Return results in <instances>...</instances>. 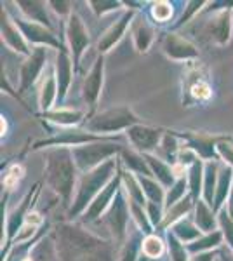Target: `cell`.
I'll use <instances>...</instances> for the list:
<instances>
[{"label": "cell", "mask_w": 233, "mask_h": 261, "mask_svg": "<svg viewBox=\"0 0 233 261\" xmlns=\"http://www.w3.org/2000/svg\"><path fill=\"white\" fill-rule=\"evenodd\" d=\"M162 207H164V205L153 204V202H148V204H146V214H148V218H150V221H151V225H153V226L162 225L164 216H165V214L162 213Z\"/></svg>", "instance_id": "cell-42"}, {"label": "cell", "mask_w": 233, "mask_h": 261, "mask_svg": "<svg viewBox=\"0 0 233 261\" xmlns=\"http://www.w3.org/2000/svg\"><path fill=\"white\" fill-rule=\"evenodd\" d=\"M167 247H169V256H171L172 261H190L186 246L172 231H167Z\"/></svg>", "instance_id": "cell-37"}, {"label": "cell", "mask_w": 233, "mask_h": 261, "mask_svg": "<svg viewBox=\"0 0 233 261\" xmlns=\"http://www.w3.org/2000/svg\"><path fill=\"white\" fill-rule=\"evenodd\" d=\"M23 261H32V258H24Z\"/></svg>", "instance_id": "cell-53"}, {"label": "cell", "mask_w": 233, "mask_h": 261, "mask_svg": "<svg viewBox=\"0 0 233 261\" xmlns=\"http://www.w3.org/2000/svg\"><path fill=\"white\" fill-rule=\"evenodd\" d=\"M91 6H94L92 9H94L97 14H103V12L117 9L120 4H118V2H91Z\"/></svg>", "instance_id": "cell-46"}, {"label": "cell", "mask_w": 233, "mask_h": 261, "mask_svg": "<svg viewBox=\"0 0 233 261\" xmlns=\"http://www.w3.org/2000/svg\"><path fill=\"white\" fill-rule=\"evenodd\" d=\"M216 148H218L219 157L230 167H233V145H230V143H219Z\"/></svg>", "instance_id": "cell-44"}, {"label": "cell", "mask_w": 233, "mask_h": 261, "mask_svg": "<svg viewBox=\"0 0 233 261\" xmlns=\"http://www.w3.org/2000/svg\"><path fill=\"white\" fill-rule=\"evenodd\" d=\"M35 231H37V226H32V225H24V226H21V230L16 233V237H14V242L16 244H21V242H27L30 241V239L35 235Z\"/></svg>", "instance_id": "cell-45"}, {"label": "cell", "mask_w": 233, "mask_h": 261, "mask_svg": "<svg viewBox=\"0 0 233 261\" xmlns=\"http://www.w3.org/2000/svg\"><path fill=\"white\" fill-rule=\"evenodd\" d=\"M75 161L71 150L59 148L49 153L47 162V179L49 185L56 190L66 202H70L75 187Z\"/></svg>", "instance_id": "cell-2"}, {"label": "cell", "mask_w": 233, "mask_h": 261, "mask_svg": "<svg viewBox=\"0 0 233 261\" xmlns=\"http://www.w3.org/2000/svg\"><path fill=\"white\" fill-rule=\"evenodd\" d=\"M216 254L213 251H207V252H200V254H195L193 258H190V261H214Z\"/></svg>", "instance_id": "cell-48"}, {"label": "cell", "mask_w": 233, "mask_h": 261, "mask_svg": "<svg viewBox=\"0 0 233 261\" xmlns=\"http://www.w3.org/2000/svg\"><path fill=\"white\" fill-rule=\"evenodd\" d=\"M122 183H124V188H125L127 195H129L131 202L146 207L148 202H146L145 192H143L141 183H139V179L136 176H134L133 172H124V174H122Z\"/></svg>", "instance_id": "cell-27"}, {"label": "cell", "mask_w": 233, "mask_h": 261, "mask_svg": "<svg viewBox=\"0 0 233 261\" xmlns=\"http://www.w3.org/2000/svg\"><path fill=\"white\" fill-rule=\"evenodd\" d=\"M136 261H157V259L150 258V256H146V254H143V252H139V256H138Z\"/></svg>", "instance_id": "cell-51"}, {"label": "cell", "mask_w": 233, "mask_h": 261, "mask_svg": "<svg viewBox=\"0 0 233 261\" xmlns=\"http://www.w3.org/2000/svg\"><path fill=\"white\" fill-rule=\"evenodd\" d=\"M190 94L198 101H205L211 98L213 89H211V86L204 81V79H198V81H195L192 86H190Z\"/></svg>", "instance_id": "cell-41"}, {"label": "cell", "mask_w": 233, "mask_h": 261, "mask_svg": "<svg viewBox=\"0 0 233 261\" xmlns=\"http://www.w3.org/2000/svg\"><path fill=\"white\" fill-rule=\"evenodd\" d=\"M108 138L107 136H97V134H92V133H86V130H79V129H66L63 133H59L58 136L50 138V140L44 141V145H66V146H82V145H87V143H96V141H107Z\"/></svg>", "instance_id": "cell-11"}, {"label": "cell", "mask_w": 233, "mask_h": 261, "mask_svg": "<svg viewBox=\"0 0 233 261\" xmlns=\"http://www.w3.org/2000/svg\"><path fill=\"white\" fill-rule=\"evenodd\" d=\"M23 174H24L23 167H21V166H12L9 169V172H7L6 179H4V185H6L9 190H12V188L19 183V179L23 178Z\"/></svg>", "instance_id": "cell-43"}, {"label": "cell", "mask_w": 233, "mask_h": 261, "mask_svg": "<svg viewBox=\"0 0 233 261\" xmlns=\"http://www.w3.org/2000/svg\"><path fill=\"white\" fill-rule=\"evenodd\" d=\"M120 185H122V174L120 176H115L110 183L105 187V190L96 197L94 202L89 205V209L84 214V220L86 221H96L97 218L103 216L105 211H108V207L112 205L113 199L117 197V193L120 192Z\"/></svg>", "instance_id": "cell-9"}, {"label": "cell", "mask_w": 233, "mask_h": 261, "mask_svg": "<svg viewBox=\"0 0 233 261\" xmlns=\"http://www.w3.org/2000/svg\"><path fill=\"white\" fill-rule=\"evenodd\" d=\"M56 99H58V81H56V75L53 71H49V75L44 79V84H42V89H40L42 110L47 112Z\"/></svg>", "instance_id": "cell-29"}, {"label": "cell", "mask_w": 233, "mask_h": 261, "mask_svg": "<svg viewBox=\"0 0 233 261\" xmlns=\"http://www.w3.org/2000/svg\"><path fill=\"white\" fill-rule=\"evenodd\" d=\"M7 134V120L2 117V136H6Z\"/></svg>", "instance_id": "cell-52"}, {"label": "cell", "mask_w": 233, "mask_h": 261, "mask_svg": "<svg viewBox=\"0 0 233 261\" xmlns=\"http://www.w3.org/2000/svg\"><path fill=\"white\" fill-rule=\"evenodd\" d=\"M164 249H165L164 241L159 237V235H153V233L146 235L141 242V252L146 256H150V258H153V259H159L160 256L164 254Z\"/></svg>", "instance_id": "cell-35"}, {"label": "cell", "mask_w": 233, "mask_h": 261, "mask_svg": "<svg viewBox=\"0 0 233 261\" xmlns=\"http://www.w3.org/2000/svg\"><path fill=\"white\" fill-rule=\"evenodd\" d=\"M45 117L54 122V124H59V125H65L66 129L73 127L82 122L84 119V112L80 110H66V108H59V110H53V112H47Z\"/></svg>", "instance_id": "cell-25"}, {"label": "cell", "mask_w": 233, "mask_h": 261, "mask_svg": "<svg viewBox=\"0 0 233 261\" xmlns=\"http://www.w3.org/2000/svg\"><path fill=\"white\" fill-rule=\"evenodd\" d=\"M219 261H233V251L231 249L221 251V254H219Z\"/></svg>", "instance_id": "cell-49"}, {"label": "cell", "mask_w": 233, "mask_h": 261, "mask_svg": "<svg viewBox=\"0 0 233 261\" xmlns=\"http://www.w3.org/2000/svg\"><path fill=\"white\" fill-rule=\"evenodd\" d=\"M228 213L233 218V185H231V192H230V200H228Z\"/></svg>", "instance_id": "cell-50"}, {"label": "cell", "mask_w": 233, "mask_h": 261, "mask_svg": "<svg viewBox=\"0 0 233 261\" xmlns=\"http://www.w3.org/2000/svg\"><path fill=\"white\" fill-rule=\"evenodd\" d=\"M231 185H233V169L230 166H226L219 171L218 188H216V197H214V205H213V209L216 213L224 209L223 204H224V200H226V197L230 195Z\"/></svg>", "instance_id": "cell-20"}, {"label": "cell", "mask_w": 233, "mask_h": 261, "mask_svg": "<svg viewBox=\"0 0 233 261\" xmlns=\"http://www.w3.org/2000/svg\"><path fill=\"white\" fill-rule=\"evenodd\" d=\"M2 40L6 42L7 47L24 56H30V49L27 45V39L23 37V33L19 32V28L14 24V21L9 19V16L6 12H2Z\"/></svg>", "instance_id": "cell-14"}, {"label": "cell", "mask_w": 233, "mask_h": 261, "mask_svg": "<svg viewBox=\"0 0 233 261\" xmlns=\"http://www.w3.org/2000/svg\"><path fill=\"white\" fill-rule=\"evenodd\" d=\"M204 171L205 167L202 166V161H195L188 169V188L192 193L193 202H198V193L204 190Z\"/></svg>", "instance_id": "cell-26"}, {"label": "cell", "mask_w": 233, "mask_h": 261, "mask_svg": "<svg viewBox=\"0 0 233 261\" xmlns=\"http://www.w3.org/2000/svg\"><path fill=\"white\" fill-rule=\"evenodd\" d=\"M129 213H131L129 202H125L122 192H118L117 197L112 202V205L108 207L107 214H105V221H107L110 231L117 239H122L125 235L127 223H129Z\"/></svg>", "instance_id": "cell-5"}, {"label": "cell", "mask_w": 233, "mask_h": 261, "mask_svg": "<svg viewBox=\"0 0 233 261\" xmlns=\"http://www.w3.org/2000/svg\"><path fill=\"white\" fill-rule=\"evenodd\" d=\"M133 39L136 44L138 50H146L150 47L151 40H153V28L146 23L145 18H138L134 23V30H133Z\"/></svg>", "instance_id": "cell-28"}, {"label": "cell", "mask_w": 233, "mask_h": 261, "mask_svg": "<svg viewBox=\"0 0 233 261\" xmlns=\"http://www.w3.org/2000/svg\"><path fill=\"white\" fill-rule=\"evenodd\" d=\"M117 151H120V146L113 145V143H87V145L77 146V148H71L73 153V161L77 169H80L86 174V172L96 169L101 164L110 161L112 155H115Z\"/></svg>", "instance_id": "cell-3"}, {"label": "cell", "mask_w": 233, "mask_h": 261, "mask_svg": "<svg viewBox=\"0 0 233 261\" xmlns=\"http://www.w3.org/2000/svg\"><path fill=\"white\" fill-rule=\"evenodd\" d=\"M103 71H105V61L103 58H97L94 66L89 71V75L86 77L82 87V94L87 105L94 107L97 103V98L101 94V87H103Z\"/></svg>", "instance_id": "cell-12"}, {"label": "cell", "mask_w": 233, "mask_h": 261, "mask_svg": "<svg viewBox=\"0 0 233 261\" xmlns=\"http://www.w3.org/2000/svg\"><path fill=\"white\" fill-rule=\"evenodd\" d=\"M218 174H219V169L218 166L211 161L205 164V171H204V200L207 204L213 207L214 205V197H216V188H218Z\"/></svg>", "instance_id": "cell-24"}, {"label": "cell", "mask_w": 233, "mask_h": 261, "mask_svg": "<svg viewBox=\"0 0 233 261\" xmlns=\"http://www.w3.org/2000/svg\"><path fill=\"white\" fill-rule=\"evenodd\" d=\"M117 169L115 159H110L105 164H101L96 169L86 172L82 176L77 188V197L73 200V205L70 209V216H79L80 213L87 211L89 205L94 202V199L105 190V187L113 179V172Z\"/></svg>", "instance_id": "cell-1"}, {"label": "cell", "mask_w": 233, "mask_h": 261, "mask_svg": "<svg viewBox=\"0 0 233 261\" xmlns=\"http://www.w3.org/2000/svg\"><path fill=\"white\" fill-rule=\"evenodd\" d=\"M188 148H192L198 157L207 159L211 162V159L214 157V143L211 138L205 136H188Z\"/></svg>", "instance_id": "cell-33"}, {"label": "cell", "mask_w": 233, "mask_h": 261, "mask_svg": "<svg viewBox=\"0 0 233 261\" xmlns=\"http://www.w3.org/2000/svg\"><path fill=\"white\" fill-rule=\"evenodd\" d=\"M45 58H47V49L37 47L30 54L28 61L23 63V66H21V91H27L30 86L35 84L37 77H39L40 71L44 70Z\"/></svg>", "instance_id": "cell-10"}, {"label": "cell", "mask_w": 233, "mask_h": 261, "mask_svg": "<svg viewBox=\"0 0 233 261\" xmlns=\"http://www.w3.org/2000/svg\"><path fill=\"white\" fill-rule=\"evenodd\" d=\"M28 199H30V195L23 200V204H21L19 207L11 214V216H7L6 226H7V235H9V237H16V233L21 230V220H23V214L24 216L28 214V213H24L27 211V205H28Z\"/></svg>", "instance_id": "cell-38"}, {"label": "cell", "mask_w": 233, "mask_h": 261, "mask_svg": "<svg viewBox=\"0 0 233 261\" xmlns=\"http://www.w3.org/2000/svg\"><path fill=\"white\" fill-rule=\"evenodd\" d=\"M139 183H141V188L145 192V197L148 202H153V204L164 205L165 204V192L162 188V185L159 181L148 178V176H138Z\"/></svg>", "instance_id": "cell-30"}, {"label": "cell", "mask_w": 233, "mask_h": 261, "mask_svg": "<svg viewBox=\"0 0 233 261\" xmlns=\"http://www.w3.org/2000/svg\"><path fill=\"white\" fill-rule=\"evenodd\" d=\"M218 225L223 231V237L228 244V249L233 251V218L228 209H221L218 213Z\"/></svg>", "instance_id": "cell-39"}, {"label": "cell", "mask_w": 233, "mask_h": 261, "mask_svg": "<svg viewBox=\"0 0 233 261\" xmlns=\"http://www.w3.org/2000/svg\"><path fill=\"white\" fill-rule=\"evenodd\" d=\"M14 24L19 28V32L23 33V37L33 44H40V45H50V47L63 49L61 44L58 42L56 37L53 35V32L47 30L44 24H39L35 21L23 19V18H14Z\"/></svg>", "instance_id": "cell-8"}, {"label": "cell", "mask_w": 233, "mask_h": 261, "mask_svg": "<svg viewBox=\"0 0 233 261\" xmlns=\"http://www.w3.org/2000/svg\"><path fill=\"white\" fill-rule=\"evenodd\" d=\"M164 53L172 60H192V58L198 56V50L195 49L193 44H190L185 37H179L176 33H169L164 39L162 44Z\"/></svg>", "instance_id": "cell-13"}, {"label": "cell", "mask_w": 233, "mask_h": 261, "mask_svg": "<svg viewBox=\"0 0 233 261\" xmlns=\"http://www.w3.org/2000/svg\"><path fill=\"white\" fill-rule=\"evenodd\" d=\"M148 166H150L151 172H153V176L157 178V181H159L162 187L165 188H171L172 185L176 183L174 181V171H172V166H169L167 162L160 161L159 157H153L151 153H146L145 155Z\"/></svg>", "instance_id": "cell-19"}, {"label": "cell", "mask_w": 233, "mask_h": 261, "mask_svg": "<svg viewBox=\"0 0 233 261\" xmlns=\"http://www.w3.org/2000/svg\"><path fill=\"white\" fill-rule=\"evenodd\" d=\"M172 6L169 2H155L151 4V16L157 23H165L172 18Z\"/></svg>", "instance_id": "cell-40"}, {"label": "cell", "mask_w": 233, "mask_h": 261, "mask_svg": "<svg viewBox=\"0 0 233 261\" xmlns=\"http://www.w3.org/2000/svg\"><path fill=\"white\" fill-rule=\"evenodd\" d=\"M204 30L207 35L211 37L218 44H224V42L230 40L231 33V21H230V12L223 11L219 14L213 16V19H209L205 23Z\"/></svg>", "instance_id": "cell-15"}, {"label": "cell", "mask_w": 233, "mask_h": 261, "mask_svg": "<svg viewBox=\"0 0 233 261\" xmlns=\"http://www.w3.org/2000/svg\"><path fill=\"white\" fill-rule=\"evenodd\" d=\"M172 233L176 235L177 239H179L183 244H192L195 242L197 239H200L202 237V231L200 228H198L197 225H195V221L193 220H190V218H183L181 221H177L174 226H172Z\"/></svg>", "instance_id": "cell-22"}, {"label": "cell", "mask_w": 233, "mask_h": 261, "mask_svg": "<svg viewBox=\"0 0 233 261\" xmlns=\"http://www.w3.org/2000/svg\"><path fill=\"white\" fill-rule=\"evenodd\" d=\"M127 138L134 148L146 155L159 148L164 134L160 129L148 127V125H133L131 129H127Z\"/></svg>", "instance_id": "cell-6"}, {"label": "cell", "mask_w": 233, "mask_h": 261, "mask_svg": "<svg viewBox=\"0 0 233 261\" xmlns=\"http://www.w3.org/2000/svg\"><path fill=\"white\" fill-rule=\"evenodd\" d=\"M24 221H27V225H32V226H39L42 223V216L39 213H32L30 211L27 216H24Z\"/></svg>", "instance_id": "cell-47"}, {"label": "cell", "mask_w": 233, "mask_h": 261, "mask_svg": "<svg viewBox=\"0 0 233 261\" xmlns=\"http://www.w3.org/2000/svg\"><path fill=\"white\" fill-rule=\"evenodd\" d=\"M71 63L68 53L65 50V47L59 49L58 54V61H56V81H58V99L63 101L68 92L70 82H71Z\"/></svg>", "instance_id": "cell-16"}, {"label": "cell", "mask_w": 233, "mask_h": 261, "mask_svg": "<svg viewBox=\"0 0 233 261\" xmlns=\"http://www.w3.org/2000/svg\"><path fill=\"white\" fill-rule=\"evenodd\" d=\"M122 161H124L129 172H134L138 176H148V178L153 176L145 155H139L136 151H131V150H122Z\"/></svg>", "instance_id": "cell-21"}, {"label": "cell", "mask_w": 233, "mask_h": 261, "mask_svg": "<svg viewBox=\"0 0 233 261\" xmlns=\"http://www.w3.org/2000/svg\"><path fill=\"white\" fill-rule=\"evenodd\" d=\"M223 239H224L223 231L216 230V231H213V233H207L205 237H200L195 242L188 244L186 249H188V252H192L193 256L200 254V252H207V251H213V249H216V247H219L223 242Z\"/></svg>", "instance_id": "cell-23"}, {"label": "cell", "mask_w": 233, "mask_h": 261, "mask_svg": "<svg viewBox=\"0 0 233 261\" xmlns=\"http://www.w3.org/2000/svg\"><path fill=\"white\" fill-rule=\"evenodd\" d=\"M157 151L160 153V161L164 162H174L177 159V155H179V143H177V138L174 136V134L167 133L164 134L162 141H160L159 148H157Z\"/></svg>", "instance_id": "cell-32"}, {"label": "cell", "mask_w": 233, "mask_h": 261, "mask_svg": "<svg viewBox=\"0 0 233 261\" xmlns=\"http://www.w3.org/2000/svg\"><path fill=\"white\" fill-rule=\"evenodd\" d=\"M66 37H68L70 50L73 54V65H79L80 58H82L84 50L89 45V32L84 24V21L77 14H70L68 27H66Z\"/></svg>", "instance_id": "cell-7"}, {"label": "cell", "mask_w": 233, "mask_h": 261, "mask_svg": "<svg viewBox=\"0 0 233 261\" xmlns=\"http://www.w3.org/2000/svg\"><path fill=\"white\" fill-rule=\"evenodd\" d=\"M186 190H190V188H188V181H185V178L176 179V183L172 185L171 188H169L167 193H165V204H164L165 211H169L171 207H174L177 202L183 200Z\"/></svg>", "instance_id": "cell-34"}, {"label": "cell", "mask_w": 233, "mask_h": 261, "mask_svg": "<svg viewBox=\"0 0 233 261\" xmlns=\"http://www.w3.org/2000/svg\"><path fill=\"white\" fill-rule=\"evenodd\" d=\"M129 207H131V214H133V220H134V223H136L138 228L141 230L143 233L151 235V228H153V225H151L145 207L139 205V204H134V202H131V200H129Z\"/></svg>", "instance_id": "cell-36"}, {"label": "cell", "mask_w": 233, "mask_h": 261, "mask_svg": "<svg viewBox=\"0 0 233 261\" xmlns=\"http://www.w3.org/2000/svg\"><path fill=\"white\" fill-rule=\"evenodd\" d=\"M16 6L21 7V11L28 16L30 21H35L39 24H47L50 27V19L47 16V9H45V4L42 2H18Z\"/></svg>", "instance_id": "cell-31"}, {"label": "cell", "mask_w": 233, "mask_h": 261, "mask_svg": "<svg viewBox=\"0 0 233 261\" xmlns=\"http://www.w3.org/2000/svg\"><path fill=\"white\" fill-rule=\"evenodd\" d=\"M131 19H133V12H124V16H122V18L118 19L115 24H112V27L105 32V35L101 37L99 44H97L99 53H107V50L112 49L113 45H115L117 42L122 39L124 32L127 30V27H129Z\"/></svg>", "instance_id": "cell-17"}, {"label": "cell", "mask_w": 233, "mask_h": 261, "mask_svg": "<svg viewBox=\"0 0 233 261\" xmlns=\"http://www.w3.org/2000/svg\"><path fill=\"white\" fill-rule=\"evenodd\" d=\"M138 124V119L127 107L110 108L107 112H101L94 119L87 122L89 133H115V130L131 129Z\"/></svg>", "instance_id": "cell-4"}, {"label": "cell", "mask_w": 233, "mask_h": 261, "mask_svg": "<svg viewBox=\"0 0 233 261\" xmlns=\"http://www.w3.org/2000/svg\"><path fill=\"white\" fill-rule=\"evenodd\" d=\"M193 221H195V225L200 228V231H205V233H213V231H216V225H218L216 211L207 204L205 200L195 202Z\"/></svg>", "instance_id": "cell-18"}]
</instances>
